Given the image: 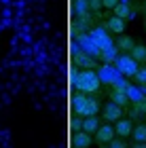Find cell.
<instances>
[{
  "mask_svg": "<svg viewBox=\"0 0 146 148\" xmlns=\"http://www.w3.org/2000/svg\"><path fill=\"white\" fill-rule=\"evenodd\" d=\"M121 116H123V108H121L119 104L108 102V104L104 106V119L108 121V123H117Z\"/></svg>",
  "mask_w": 146,
  "mask_h": 148,
  "instance_id": "5",
  "label": "cell"
},
{
  "mask_svg": "<svg viewBox=\"0 0 146 148\" xmlns=\"http://www.w3.org/2000/svg\"><path fill=\"white\" fill-rule=\"evenodd\" d=\"M97 110H99L97 99H93V97H87V102L83 104V108L78 110L76 114H78V116H95V114H97Z\"/></svg>",
  "mask_w": 146,
  "mask_h": 148,
  "instance_id": "9",
  "label": "cell"
},
{
  "mask_svg": "<svg viewBox=\"0 0 146 148\" xmlns=\"http://www.w3.org/2000/svg\"><path fill=\"white\" fill-rule=\"evenodd\" d=\"M74 11L78 13V15H85V13L89 11V0H78V2L74 4Z\"/></svg>",
  "mask_w": 146,
  "mask_h": 148,
  "instance_id": "21",
  "label": "cell"
},
{
  "mask_svg": "<svg viewBox=\"0 0 146 148\" xmlns=\"http://www.w3.org/2000/svg\"><path fill=\"white\" fill-rule=\"evenodd\" d=\"M106 25H108V30L117 32V34H123V30H125V19L117 17V15H112L108 21H106Z\"/></svg>",
  "mask_w": 146,
  "mask_h": 148,
  "instance_id": "12",
  "label": "cell"
},
{
  "mask_svg": "<svg viewBox=\"0 0 146 148\" xmlns=\"http://www.w3.org/2000/svg\"><path fill=\"white\" fill-rule=\"evenodd\" d=\"M102 148H110V146H104V144H102Z\"/></svg>",
  "mask_w": 146,
  "mask_h": 148,
  "instance_id": "28",
  "label": "cell"
},
{
  "mask_svg": "<svg viewBox=\"0 0 146 148\" xmlns=\"http://www.w3.org/2000/svg\"><path fill=\"white\" fill-rule=\"evenodd\" d=\"M129 55L136 59V62H144L146 59V47H142V45H136L134 49L129 51Z\"/></svg>",
  "mask_w": 146,
  "mask_h": 148,
  "instance_id": "18",
  "label": "cell"
},
{
  "mask_svg": "<svg viewBox=\"0 0 146 148\" xmlns=\"http://www.w3.org/2000/svg\"><path fill=\"white\" fill-rule=\"evenodd\" d=\"M134 106H136V110H138V112H146V97L140 99V102H136Z\"/></svg>",
  "mask_w": 146,
  "mask_h": 148,
  "instance_id": "25",
  "label": "cell"
},
{
  "mask_svg": "<svg viewBox=\"0 0 146 148\" xmlns=\"http://www.w3.org/2000/svg\"><path fill=\"white\" fill-rule=\"evenodd\" d=\"M131 148H146V142H136Z\"/></svg>",
  "mask_w": 146,
  "mask_h": 148,
  "instance_id": "27",
  "label": "cell"
},
{
  "mask_svg": "<svg viewBox=\"0 0 146 148\" xmlns=\"http://www.w3.org/2000/svg\"><path fill=\"white\" fill-rule=\"evenodd\" d=\"M99 76H97V72L95 70H91V68H83L78 74H74L72 76V85H74V89L76 91H81V93H95L99 89Z\"/></svg>",
  "mask_w": 146,
  "mask_h": 148,
  "instance_id": "1",
  "label": "cell"
},
{
  "mask_svg": "<svg viewBox=\"0 0 146 148\" xmlns=\"http://www.w3.org/2000/svg\"><path fill=\"white\" fill-rule=\"evenodd\" d=\"M117 57H119V55H117V47H114V45L108 47V49H104V51H99V59H102L104 64H114Z\"/></svg>",
  "mask_w": 146,
  "mask_h": 148,
  "instance_id": "13",
  "label": "cell"
},
{
  "mask_svg": "<svg viewBox=\"0 0 146 148\" xmlns=\"http://www.w3.org/2000/svg\"><path fill=\"white\" fill-rule=\"evenodd\" d=\"M131 136H134L136 142H146V125H136L134 131H131Z\"/></svg>",
  "mask_w": 146,
  "mask_h": 148,
  "instance_id": "19",
  "label": "cell"
},
{
  "mask_svg": "<svg viewBox=\"0 0 146 148\" xmlns=\"http://www.w3.org/2000/svg\"><path fill=\"white\" fill-rule=\"evenodd\" d=\"M131 131H134V123H131L129 119H119L117 125H114V133L119 138H127L131 136Z\"/></svg>",
  "mask_w": 146,
  "mask_h": 148,
  "instance_id": "8",
  "label": "cell"
},
{
  "mask_svg": "<svg viewBox=\"0 0 146 148\" xmlns=\"http://www.w3.org/2000/svg\"><path fill=\"white\" fill-rule=\"evenodd\" d=\"M78 45H81V49L85 53H89V55H93V57H99V49L95 47L93 38L89 34H78Z\"/></svg>",
  "mask_w": 146,
  "mask_h": 148,
  "instance_id": "6",
  "label": "cell"
},
{
  "mask_svg": "<svg viewBox=\"0 0 146 148\" xmlns=\"http://www.w3.org/2000/svg\"><path fill=\"white\" fill-rule=\"evenodd\" d=\"M125 93H127V97L131 99V102H140V99H144L146 95H144V93L140 91V89H138V87H131V85H127V89H125Z\"/></svg>",
  "mask_w": 146,
  "mask_h": 148,
  "instance_id": "17",
  "label": "cell"
},
{
  "mask_svg": "<svg viewBox=\"0 0 146 148\" xmlns=\"http://www.w3.org/2000/svg\"><path fill=\"white\" fill-rule=\"evenodd\" d=\"M134 78L138 80V83H142V85H146V68H138V72L134 74Z\"/></svg>",
  "mask_w": 146,
  "mask_h": 148,
  "instance_id": "22",
  "label": "cell"
},
{
  "mask_svg": "<svg viewBox=\"0 0 146 148\" xmlns=\"http://www.w3.org/2000/svg\"><path fill=\"white\" fill-rule=\"evenodd\" d=\"M112 13H114L117 17H121V19L131 17V9H129V4H125V2H119L114 9H112Z\"/></svg>",
  "mask_w": 146,
  "mask_h": 148,
  "instance_id": "15",
  "label": "cell"
},
{
  "mask_svg": "<svg viewBox=\"0 0 146 148\" xmlns=\"http://www.w3.org/2000/svg\"><path fill=\"white\" fill-rule=\"evenodd\" d=\"M97 127H99L97 116H85V119H83V131H87V133H95V131H97Z\"/></svg>",
  "mask_w": 146,
  "mask_h": 148,
  "instance_id": "14",
  "label": "cell"
},
{
  "mask_svg": "<svg viewBox=\"0 0 146 148\" xmlns=\"http://www.w3.org/2000/svg\"><path fill=\"white\" fill-rule=\"evenodd\" d=\"M89 36L93 38V42H95V47H97L99 51H104V49H108V47H112V38L108 36V32L102 30V28H95Z\"/></svg>",
  "mask_w": 146,
  "mask_h": 148,
  "instance_id": "3",
  "label": "cell"
},
{
  "mask_svg": "<svg viewBox=\"0 0 146 148\" xmlns=\"http://www.w3.org/2000/svg\"><path fill=\"white\" fill-rule=\"evenodd\" d=\"M74 64L78 66V68H93V66H95V59H93V55H89V53L78 51V55L74 57Z\"/></svg>",
  "mask_w": 146,
  "mask_h": 148,
  "instance_id": "11",
  "label": "cell"
},
{
  "mask_svg": "<svg viewBox=\"0 0 146 148\" xmlns=\"http://www.w3.org/2000/svg\"><path fill=\"white\" fill-rule=\"evenodd\" d=\"M114 136H117V133H114V127H112V125H99L97 131H95V140L99 144H108Z\"/></svg>",
  "mask_w": 146,
  "mask_h": 148,
  "instance_id": "7",
  "label": "cell"
},
{
  "mask_svg": "<svg viewBox=\"0 0 146 148\" xmlns=\"http://www.w3.org/2000/svg\"><path fill=\"white\" fill-rule=\"evenodd\" d=\"M117 47H119V49H123V51H131L136 47V42H134V38H129V36H121L117 40Z\"/></svg>",
  "mask_w": 146,
  "mask_h": 148,
  "instance_id": "20",
  "label": "cell"
},
{
  "mask_svg": "<svg viewBox=\"0 0 146 148\" xmlns=\"http://www.w3.org/2000/svg\"><path fill=\"white\" fill-rule=\"evenodd\" d=\"M97 76H99V80H102V83H110V85H112L119 76H121V72L117 70V66L112 68V64H104L102 68L97 70Z\"/></svg>",
  "mask_w": 146,
  "mask_h": 148,
  "instance_id": "4",
  "label": "cell"
},
{
  "mask_svg": "<svg viewBox=\"0 0 146 148\" xmlns=\"http://www.w3.org/2000/svg\"><path fill=\"white\" fill-rule=\"evenodd\" d=\"M108 146L110 148H127V144H125L123 140H119V138H112L110 142H108Z\"/></svg>",
  "mask_w": 146,
  "mask_h": 148,
  "instance_id": "23",
  "label": "cell"
},
{
  "mask_svg": "<svg viewBox=\"0 0 146 148\" xmlns=\"http://www.w3.org/2000/svg\"><path fill=\"white\" fill-rule=\"evenodd\" d=\"M110 102H114V104H119V106H121V108H125V106H127L129 104V97H127V93H125V91H112V99H110Z\"/></svg>",
  "mask_w": 146,
  "mask_h": 148,
  "instance_id": "16",
  "label": "cell"
},
{
  "mask_svg": "<svg viewBox=\"0 0 146 148\" xmlns=\"http://www.w3.org/2000/svg\"><path fill=\"white\" fill-rule=\"evenodd\" d=\"M114 66H117V70L121 72V76H134L138 72V62L131 55H119L114 59Z\"/></svg>",
  "mask_w": 146,
  "mask_h": 148,
  "instance_id": "2",
  "label": "cell"
},
{
  "mask_svg": "<svg viewBox=\"0 0 146 148\" xmlns=\"http://www.w3.org/2000/svg\"><path fill=\"white\" fill-rule=\"evenodd\" d=\"M91 144V133L87 131H76L74 136H72V148H89Z\"/></svg>",
  "mask_w": 146,
  "mask_h": 148,
  "instance_id": "10",
  "label": "cell"
},
{
  "mask_svg": "<svg viewBox=\"0 0 146 148\" xmlns=\"http://www.w3.org/2000/svg\"><path fill=\"white\" fill-rule=\"evenodd\" d=\"M89 9L99 11V9H102V0H89Z\"/></svg>",
  "mask_w": 146,
  "mask_h": 148,
  "instance_id": "26",
  "label": "cell"
},
{
  "mask_svg": "<svg viewBox=\"0 0 146 148\" xmlns=\"http://www.w3.org/2000/svg\"><path fill=\"white\" fill-rule=\"evenodd\" d=\"M117 4H119V0H102V6H104V9H114Z\"/></svg>",
  "mask_w": 146,
  "mask_h": 148,
  "instance_id": "24",
  "label": "cell"
}]
</instances>
